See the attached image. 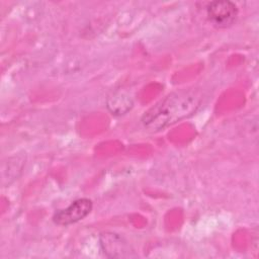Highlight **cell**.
I'll return each mask as SVG.
<instances>
[{"label":"cell","instance_id":"cell-1","mask_svg":"<svg viewBox=\"0 0 259 259\" xmlns=\"http://www.w3.org/2000/svg\"><path fill=\"white\" fill-rule=\"evenodd\" d=\"M203 94L196 88H182L171 92L142 117L144 126L151 132H159L178 121H181L201 106Z\"/></svg>","mask_w":259,"mask_h":259},{"label":"cell","instance_id":"cell-6","mask_svg":"<svg viewBox=\"0 0 259 259\" xmlns=\"http://www.w3.org/2000/svg\"><path fill=\"white\" fill-rule=\"evenodd\" d=\"M24 166V158L23 156H14L8 159L7 167H3L2 170H7V174L3 176L4 179H8V184L17 179L19 174L22 171Z\"/></svg>","mask_w":259,"mask_h":259},{"label":"cell","instance_id":"cell-4","mask_svg":"<svg viewBox=\"0 0 259 259\" xmlns=\"http://www.w3.org/2000/svg\"><path fill=\"white\" fill-rule=\"evenodd\" d=\"M100 244L104 254L108 257H128L131 251L123 239L114 233H104L101 235Z\"/></svg>","mask_w":259,"mask_h":259},{"label":"cell","instance_id":"cell-3","mask_svg":"<svg viewBox=\"0 0 259 259\" xmlns=\"http://www.w3.org/2000/svg\"><path fill=\"white\" fill-rule=\"evenodd\" d=\"M92 209V201L89 198H79L68 207L58 210L53 221L59 226H69L86 218Z\"/></svg>","mask_w":259,"mask_h":259},{"label":"cell","instance_id":"cell-5","mask_svg":"<svg viewBox=\"0 0 259 259\" xmlns=\"http://www.w3.org/2000/svg\"><path fill=\"white\" fill-rule=\"evenodd\" d=\"M133 107V100L124 94H114L107 100V108L114 115H123Z\"/></svg>","mask_w":259,"mask_h":259},{"label":"cell","instance_id":"cell-2","mask_svg":"<svg viewBox=\"0 0 259 259\" xmlns=\"http://www.w3.org/2000/svg\"><path fill=\"white\" fill-rule=\"evenodd\" d=\"M206 15L213 26L227 28L236 21L238 8L236 4L231 1H212L206 7Z\"/></svg>","mask_w":259,"mask_h":259}]
</instances>
